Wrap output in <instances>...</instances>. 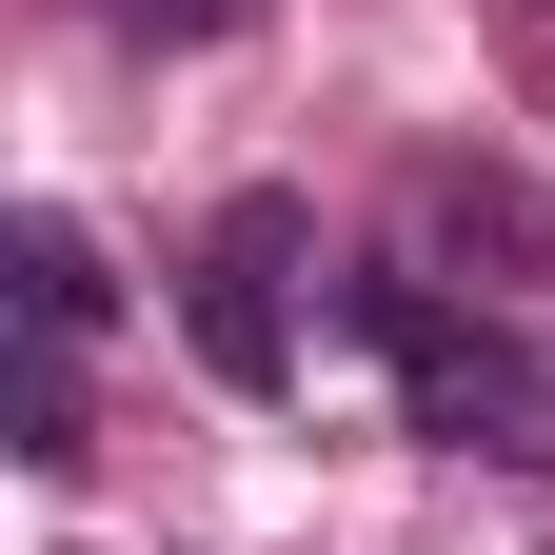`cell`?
<instances>
[{
  "label": "cell",
  "mask_w": 555,
  "mask_h": 555,
  "mask_svg": "<svg viewBox=\"0 0 555 555\" xmlns=\"http://www.w3.org/2000/svg\"><path fill=\"white\" fill-rule=\"evenodd\" d=\"M358 337L397 358V397H416V437H456V456H555V377L516 358L496 318H456L437 278H358Z\"/></svg>",
  "instance_id": "obj_1"
},
{
  "label": "cell",
  "mask_w": 555,
  "mask_h": 555,
  "mask_svg": "<svg viewBox=\"0 0 555 555\" xmlns=\"http://www.w3.org/2000/svg\"><path fill=\"white\" fill-rule=\"evenodd\" d=\"M278 278H298V198H238V219H219V258L179 278V337H198L238 397H278V377H298V337H278Z\"/></svg>",
  "instance_id": "obj_2"
},
{
  "label": "cell",
  "mask_w": 555,
  "mask_h": 555,
  "mask_svg": "<svg viewBox=\"0 0 555 555\" xmlns=\"http://www.w3.org/2000/svg\"><path fill=\"white\" fill-rule=\"evenodd\" d=\"M437 238H456V258H496L516 298H555V198H535V179H496V159H437Z\"/></svg>",
  "instance_id": "obj_3"
},
{
  "label": "cell",
  "mask_w": 555,
  "mask_h": 555,
  "mask_svg": "<svg viewBox=\"0 0 555 555\" xmlns=\"http://www.w3.org/2000/svg\"><path fill=\"white\" fill-rule=\"evenodd\" d=\"M100 298H119L100 238H80V219H21V337H100Z\"/></svg>",
  "instance_id": "obj_4"
},
{
  "label": "cell",
  "mask_w": 555,
  "mask_h": 555,
  "mask_svg": "<svg viewBox=\"0 0 555 555\" xmlns=\"http://www.w3.org/2000/svg\"><path fill=\"white\" fill-rule=\"evenodd\" d=\"M21 476H80V337H21Z\"/></svg>",
  "instance_id": "obj_5"
},
{
  "label": "cell",
  "mask_w": 555,
  "mask_h": 555,
  "mask_svg": "<svg viewBox=\"0 0 555 555\" xmlns=\"http://www.w3.org/2000/svg\"><path fill=\"white\" fill-rule=\"evenodd\" d=\"M535 555H555V535H535Z\"/></svg>",
  "instance_id": "obj_6"
}]
</instances>
